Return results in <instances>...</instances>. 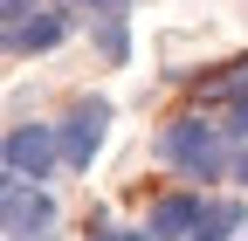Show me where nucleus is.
<instances>
[{
  "label": "nucleus",
  "mask_w": 248,
  "mask_h": 241,
  "mask_svg": "<svg viewBox=\"0 0 248 241\" xmlns=\"http://www.w3.org/2000/svg\"><path fill=\"white\" fill-rule=\"evenodd\" d=\"M228 131L234 124H207V117H172L159 131V159L186 179H221L228 172Z\"/></svg>",
  "instance_id": "f257e3e1"
},
{
  "label": "nucleus",
  "mask_w": 248,
  "mask_h": 241,
  "mask_svg": "<svg viewBox=\"0 0 248 241\" xmlns=\"http://www.w3.org/2000/svg\"><path fill=\"white\" fill-rule=\"evenodd\" d=\"M0 159H7V179H48V166L62 159V124H14L7 145H0Z\"/></svg>",
  "instance_id": "f03ea898"
},
{
  "label": "nucleus",
  "mask_w": 248,
  "mask_h": 241,
  "mask_svg": "<svg viewBox=\"0 0 248 241\" xmlns=\"http://www.w3.org/2000/svg\"><path fill=\"white\" fill-rule=\"evenodd\" d=\"M104 131H110V104L104 97H83L69 117H62V166H69V172H90V159L104 152Z\"/></svg>",
  "instance_id": "7ed1b4c3"
},
{
  "label": "nucleus",
  "mask_w": 248,
  "mask_h": 241,
  "mask_svg": "<svg viewBox=\"0 0 248 241\" xmlns=\"http://www.w3.org/2000/svg\"><path fill=\"white\" fill-rule=\"evenodd\" d=\"M0 207H7V241H48L55 200L35 186V179H7V186H0Z\"/></svg>",
  "instance_id": "20e7f679"
},
{
  "label": "nucleus",
  "mask_w": 248,
  "mask_h": 241,
  "mask_svg": "<svg viewBox=\"0 0 248 241\" xmlns=\"http://www.w3.org/2000/svg\"><path fill=\"white\" fill-rule=\"evenodd\" d=\"M200 214H207L200 193H166V200H152L145 227H152V241H193L200 234Z\"/></svg>",
  "instance_id": "39448f33"
},
{
  "label": "nucleus",
  "mask_w": 248,
  "mask_h": 241,
  "mask_svg": "<svg viewBox=\"0 0 248 241\" xmlns=\"http://www.w3.org/2000/svg\"><path fill=\"white\" fill-rule=\"evenodd\" d=\"M62 35H69V14L35 7L28 21H14V28H7V48H14V55H48V48H62Z\"/></svg>",
  "instance_id": "423d86ee"
},
{
  "label": "nucleus",
  "mask_w": 248,
  "mask_h": 241,
  "mask_svg": "<svg viewBox=\"0 0 248 241\" xmlns=\"http://www.w3.org/2000/svg\"><path fill=\"white\" fill-rule=\"evenodd\" d=\"M200 97H207V104H221V97L241 104V97H248V55H241V62H228L221 76H207V83H200Z\"/></svg>",
  "instance_id": "0eeeda50"
},
{
  "label": "nucleus",
  "mask_w": 248,
  "mask_h": 241,
  "mask_svg": "<svg viewBox=\"0 0 248 241\" xmlns=\"http://www.w3.org/2000/svg\"><path fill=\"white\" fill-rule=\"evenodd\" d=\"M234 227H241V207H234V200H207V214H200V234H193V241H228Z\"/></svg>",
  "instance_id": "6e6552de"
},
{
  "label": "nucleus",
  "mask_w": 248,
  "mask_h": 241,
  "mask_svg": "<svg viewBox=\"0 0 248 241\" xmlns=\"http://www.w3.org/2000/svg\"><path fill=\"white\" fill-rule=\"evenodd\" d=\"M97 55H104V62H124V55H131V42H124V14L97 21Z\"/></svg>",
  "instance_id": "1a4fd4ad"
},
{
  "label": "nucleus",
  "mask_w": 248,
  "mask_h": 241,
  "mask_svg": "<svg viewBox=\"0 0 248 241\" xmlns=\"http://www.w3.org/2000/svg\"><path fill=\"white\" fill-rule=\"evenodd\" d=\"M76 7H83L90 21H110V14H124V7H131V0H76Z\"/></svg>",
  "instance_id": "9d476101"
},
{
  "label": "nucleus",
  "mask_w": 248,
  "mask_h": 241,
  "mask_svg": "<svg viewBox=\"0 0 248 241\" xmlns=\"http://www.w3.org/2000/svg\"><path fill=\"white\" fill-rule=\"evenodd\" d=\"M0 7H7V14H0V21H7V28H14V21H28V14H35V7H42V0H0Z\"/></svg>",
  "instance_id": "9b49d317"
},
{
  "label": "nucleus",
  "mask_w": 248,
  "mask_h": 241,
  "mask_svg": "<svg viewBox=\"0 0 248 241\" xmlns=\"http://www.w3.org/2000/svg\"><path fill=\"white\" fill-rule=\"evenodd\" d=\"M90 241H152V227H138V234L131 227H104V234H90Z\"/></svg>",
  "instance_id": "f8f14e48"
},
{
  "label": "nucleus",
  "mask_w": 248,
  "mask_h": 241,
  "mask_svg": "<svg viewBox=\"0 0 248 241\" xmlns=\"http://www.w3.org/2000/svg\"><path fill=\"white\" fill-rule=\"evenodd\" d=\"M234 131H241V138H248V97H241V104H234Z\"/></svg>",
  "instance_id": "ddd939ff"
},
{
  "label": "nucleus",
  "mask_w": 248,
  "mask_h": 241,
  "mask_svg": "<svg viewBox=\"0 0 248 241\" xmlns=\"http://www.w3.org/2000/svg\"><path fill=\"white\" fill-rule=\"evenodd\" d=\"M234 179H241V186H248V152H241V159H234Z\"/></svg>",
  "instance_id": "4468645a"
}]
</instances>
